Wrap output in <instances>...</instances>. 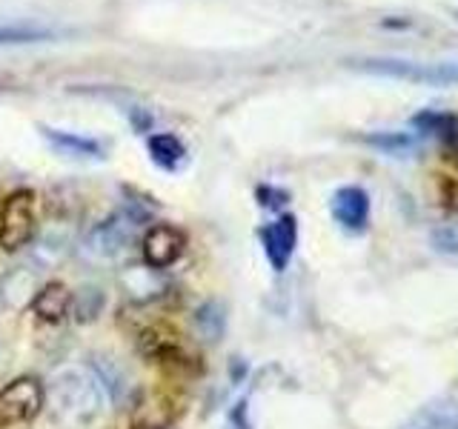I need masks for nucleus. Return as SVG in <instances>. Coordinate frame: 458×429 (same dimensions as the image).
<instances>
[{"mask_svg":"<svg viewBox=\"0 0 458 429\" xmlns=\"http://www.w3.org/2000/svg\"><path fill=\"white\" fill-rule=\"evenodd\" d=\"M47 404L52 407L55 418L81 426L98 418L100 409H104V390L95 375L83 369H64L57 372L49 392H47Z\"/></svg>","mask_w":458,"mask_h":429,"instance_id":"1","label":"nucleus"},{"mask_svg":"<svg viewBox=\"0 0 458 429\" xmlns=\"http://www.w3.org/2000/svg\"><path fill=\"white\" fill-rule=\"evenodd\" d=\"M147 221V212L135 206L112 212L106 221L89 229V235L83 238V255L95 264H118L126 257L129 247L138 235V226Z\"/></svg>","mask_w":458,"mask_h":429,"instance_id":"2","label":"nucleus"},{"mask_svg":"<svg viewBox=\"0 0 458 429\" xmlns=\"http://www.w3.org/2000/svg\"><path fill=\"white\" fill-rule=\"evenodd\" d=\"M138 352L143 361L161 366L169 375H198V372L204 369L200 358L186 347L183 338L178 332H172L164 324L143 329L138 335Z\"/></svg>","mask_w":458,"mask_h":429,"instance_id":"3","label":"nucleus"},{"mask_svg":"<svg viewBox=\"0 0 458 429\" xmlns=\"http://www.w3.org/2000/svg\"><path fill=\"white\" fill-rule=\"evenodd\" d=\"M350 66L358 72H367V75L421 83V86H458V61L419 63V61H404V57H358V61H350Z\"/></svg>","mask_w":458,"mask_h":429,"instance_id":"4","label":"nucleus"},{"mask_svg":"<svg viewBox=\"0 0 458 429\" xmlns=\"http://www.w3.org/2000/svg\"><path fill=\"white\" fill-rule=\"evenodd\" d=\"M38 235V198L32 189H14L0 200V249L18 252Z\"/></svg>","mask_w":458,"mask_h":429,"instance_id":"5","label":"nucleus"},{"mask_svg":"<svg viewBox=\"0 0 458 429\" xmlns=\"http://www.w3.org/2000/svg\"><path fill=\"white\" fill-rule=\"evenodd\" d=\"M47 407V386L32 375H21L0 390V429H14L38 418Z\"/></svg>","mask_w":458,"mask_h":429,"instance_id":"6","label":"nucleus"},{"mask_svg":"<svg viewBox=\"0 0 458 429\" xmlns=\"http://www.w3.org/2000/svg\"><path fill=\"white\" fill-rule=\"evenodd\" d=\"M140 249H143V264L149 269L164 272L183 257L186 235H183V229L172 226V223H155L147 229V235H143Z\"/></svg>","mask_w":458,"mask_h":429,"instance_id":"7","label":"nucleus"},{"mask_svg":"<svg viewBox=\"0 0 458 429\" xmlns=\"http://www.w3.org/2000/svg\"><path fill=\"white\" fill-rule=\"evenodd\" d=\"M258 238H261V247H264L269 266L276 272H284L286 266H290L293 252L298 247V221H295V214H278L276 221L267 223L261 232H258Z\"/></svg>","mask_w":458,"mask_h":429,"instance_id":"8","label":"nucleus"},{"mask_svg":"<svg viewBox=\"0 0 458 429\" xmlns=\"http://www.w3.org/2000/svg\"><path fill=\"white\" fill-rule=\"evenodd\" d=\"M329 212L341 229L347 232H364L369 223V195L361 186H341L329 200Z\"/></svg>","mask_w":458,"mask_h":429,"instance_id":"9","label":"nucleus"},{"mask_svg":"<svg viewBox=\"0 0 458 429\" xmlns=\"http://www.w3.org/2000/svg\"><path fill=\"white\" fill-rule=\"evenodd\" d=\"M175 418V400L164 392H149L135 400L132 415H129V429H172Z\"/></svg>","mask_w":458,"mask_h":429,"instance_id":"10","label":"nucleus"},{"mask_svg":"<svg viewBox=\"0 0 458 429\" xmlns=\"http://www.w3.org/2000/svg\"><path fill=\"white\" fill-rule=\"evenodd\" d=\"M32 309H35V315L40 321L61 324L69 315V309H72V292L57 281L43 283L40 290L35 292V298H32Z\"/></svg>","mask_w":458,"mask_h":429,"instance_id":"11","label":"nucleus"},{"mask_svg":"<svg viewBox=\"0 0 458 429\" xmlns=\"http://www.w3.org/2000/svg\"><path fill=\"white\" fill-rule=\"evenodd\" d=\"M40 135L47 138L52 147L61 155H72V157H92V161H100L106 157L104 143L95 138H83L75 132H66V129H52V126H40Z\"/></svg>","mask_w":458,"mask_h":429,"instance_id":"12","label":"nucleus"},{"mask_svg":"<svg viewBox=\"0 0 458 429\" xmlns=\"http://www.w3.org/2000/svg\"><path fill=\"white\" fill-rule=\"evenodd\" d=\"M401 429H458V400L441 398L421 407Z\"/></svg>","mask_w":458,"mask_h":429,"instance_id":"13","label":"nucleus"},{"mask_svg":"<svg viewBox=\"0 0 458 429\" xmlns=\"http://www.w3.org/2000/svg\"><path fill=\"white\" fill-rule=\"evenodd\" d=\"M147 149H149V157L155 166H161L164 172H178L190 152H186V143L172 135V132H155L147 138Z\"/></svg>","mask_w":458,"mask_h":429,"instance_id":"14","label":"nucleus"},{"mask_svg":"<svg viewBox=\"0 0 458 429\" xmlns=\"http://www.w3.org/2000/svg\"><path fill=\"white\" fill-rule=\"evenodd\" d=\"M412 126L419 129V135H438L447 140H458V114L455 112L424 109L412 118Z\"/></svg>","mask_w":458,"mask_h":429,"instance_id":"15","label":"nucleus"},{"mask_svg":"<svg viewBox=\"0 0 458 429\" xmlns=\"http://www.w3.org/2000/svg\"><path fill=\"white\" fill-rule=\"evenodd\" d=\"M364 140L369 143V147H376L378 152L395 155V157L419 149V135L415 132L412 135L410 132H376V135H367Z\"/></svg>","mask_w":458,"mask_h":429,"instance_id":"16","label":"nucleus"},{"mask_svg":"<svg viewBox=\"0 0 458 429\" xmlns=\"http://www.w3.org/2000/svg\"><path fill=\"white\" fill-rule=\"evenodd\" d=\"M104 292L98 290V286H83L78 290V295H72V309L69 315H75L78 324H92L100 309H104Z\"/></svg>","mask_w":458,"mask_h":429,"instance_id":"17","label":"nucleus"},{"mask_svg":"<svg viewBox=\"0 0 458 429\" xmlns=\"http://www.w3.org/2000/svg\"><path fill=\"white\" fill-rule=\"evenodd\" d=\"M38 292V286H35V278H32V272H26L23 269H14L12 275L4 281V300L12 307H21L26 304L29 298H35Z\"/></svg>","mask_w":458,"mask_h":429,"instance_id":"18","label":"nucleus"},{"mask_svg":"<svg viewBox=\"0 0 458 429\" xmlns=\"http://www.w3.org/2000/svg\"><path fill=\"white\" fill-rule=\"evenodd\" d=\"M55 32L52 29H43V26H0V46H18V43H40V40H52Z\"/></svg>","mask_w":458,"mask_h":429,"instance_id":"19","label":"nucleus"},{"mask_svg":"<svg viewBox=\"0 0 458 429\" xmlns=\"http://www.w3.org/2000/svg\"><path fill=\"white\" fill-rule=\"evenodd\" d=\"M92 369H95L98 381H104L112 400H121L123 390H126V378L121 375V369L114 366V361H109V358H92Z\"/></svg>","mask_w":458,"mask_h":429,"instance_id":"20","label":"nucleus"},{"mask_svg":"<svg viewBox=\"0 0 458 429\" xmlns=\"http://www.w3.org/2000/svg\"><path fill=\"white\" fill-rule=\"evenodd\" d=\"M195 326L207 341H215L224 332V309L215 300H209V304H204L195 312Z\"/></svg>","mask_w":458,"mask_h":429,"instance_id":"21","label":"nucleus"},{"mask_svg":"<svg viewBox=\"0 0 458 429\" xmlns=\"http://www.w3.org/2000/svg\"><path fill=\"white\" fill-rule=\"evenodd\" d=\"M255 198H258V204H261L264 209H281L286 200H290V192L278 189V186L264 183V186H258V189H255Z\"/></svg>","mask_w":458,"mask_h":429,"instance_id":"22","label":"nucleus"},{"mask_svg":"<svg viewBox=\"0 0 458 429\" xmlns=\"http://www.w3.org/2000/svg\"><path fill=\"white\" fill-rule=\"evenodd\" d=\"M224 429H252L247 400H238V404H235L233 409H229V415H226V426H224Z\"/></svg>","mask_w":458,"mask_h":429,"instance_id":"23","label":"nucleus"},{"mask_svg":"<svg viewBox=\"0 0 458 429\" xmlns=\"http://www.w3.org/2000/svg\"><path fill=\"white\" fill-rule=\"evenodd\" d=\"M433 247L438 252L458 255V232L455 229H438V232H433Z\"/></svg>","mask_w":458,"mask_h":429,"instance_id":"24","label":"nucleus"},{"mask_svg":"<svg viewBox=\"0 0 458 429\" xmlns=\"http://www.w3.org/2000/svg\"><path fill=\"white\" fill-rule=\"evenodd\" d=\"M132 123L138 132H147V129H152V114L143 109H132Z\"/></svg>","mask_w":458,"mask_h":429,"instance_id":"25","label":"nucleus"}]
</instances>
